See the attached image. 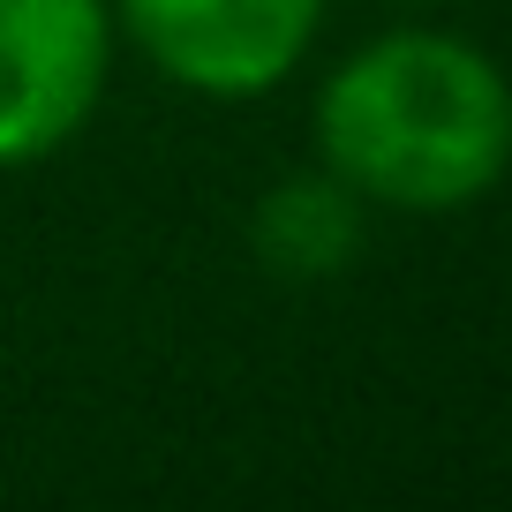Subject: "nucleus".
<instances>
[{
	"mask_svg": "<svg viewBox=\"0 0 512 512\" xmlns=\"http://www.w3.org/2000/svg\"><path fill=\"white\" fill-rule=\"evenodd\" d=\"M317 151L362 204L460 211L512 166V83L460 38H377L317 91Z\"/></svg>",
	"mask_w": 512,
	"mask_h": 512,
	"instance_id": "nucleus-1",
	"label": "nucleus"
},
{
	"mask_svg": "<svg viewBox=\"0 0 512 512\" xmlns=\"http://www.w3.org/2000/svg\"><path fill=\"white\" fill-rule=\"evenodd\" d=\"M106 53V0H0V174L53 159L91 121Z\"/></svg>",
	"mask_w": 512,
	"mask_h": 512,
	"instance_id": "nucleus-2",
	"label": "nucleus"
},
{
	"mask_svg": "<svg viewBox=\"0 0 512 512\" xmlns=\"http://www.w3.org/2000/svg\"><path fill=\"white\" fill-rule=\"evenodd\" d=\"M324 0H121V23L174 83L211 98L272 91L317 38Z\"/></svg>",
	"mask_w": 512,
	"mask_h": 512,
	"instance_id": "nucleus-3",
	"label": "nucleus"
},
{
	"mask_svg": "<svg viewBox=\"0 0 512 512\" xmlns=\"http://www.w3.org/2000/svg\"><path fill=\"white\" fill-rule=\"evenodd\" d=\"M249 241L264 256V272L279 279H332L362 249V196L339 174L317 181H279L249 219Z\"/></svg>",
	"mask_w": 512,
	"mask_h": 512,
	"instance_id": "nucleus-4",
	"label": "nucleus"
}]
</instances>
